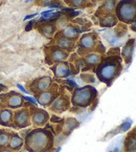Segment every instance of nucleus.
<instances>
[{"instance_id":"f257e3e1","label":"nucleus","mask_w":136,"mask_h":152,"mask_svg":"<svg viewBox=\"0 0 136 152\" xmlns=\"http://www.w3.org/2000/svg\"><path fill=\"white\" fill-rule=\"evenodd\" d=\"M121 72L123 59L121 55H107V57H103L100 64L94 69L98 80L105 83L107 86H111L112 83L121 76Z\"/></svg>"},{"instance_id":"f03ea898","label":"nucleus","mask_w":136,"mask_h":152,"mask_svg":"<svg viewBox=\"0 0 136 152\" xmlns=\"http://www.w3.org/2000/svg\"><path fill=\"white\" fill-rule=\"evenodd\" d=\"M24 150L26 152H42L55 147V135L49 128L37 127L31 129L24 137Z\"/></svg>"},{"instance_id":"7ed1b4c3","label":"nucleus","mask_w":136,"mask_h":152,"mask_svg":"<svg viewBox=\"0 0 136 152\" xmlns=\"http://www.w3.org/2000/svg\"><path fill=\"white\" fill-rule=\"evenodd\" d=\"M97 94V89L89 84L83 87H78L72 91L70 103L73 107L87 108L96 101Z\"/></svg>"},{"instance_id":"20e7f679","label":"nucleus","mask_w":136,"mask_h":152,"mask_svg":"<svg viewBox=\"0 0 136 152\" xmlns=\"http://www.w3.org/2000/svg\"><path fill=\"white\" fill-rule=\"evenodd\" d=\"M76 47H78V54L80 56H85L89 53H98L103 55L106 50L102 42L98 40V36L96 33L83 34L79 38Z\"/></svg>"},{"instance_id":"39448f33","label":"nucleus","mask_w":136,"mask_h":152,"mask_svg":"<svg viewBox=\"0 0 136 152\" xmlns=\"http://www.w3.org/2000/svg\"><path fill=\"white\" fill-rule=\"evenodd\" d=\"M114 14L118 21L124 24H131L136 19V3L133 0H119Z\"/></svg>"},{"instance_id":"423d86ee","label":"nucleus","mask_w":136,"mask_h":152,"mask_svg":"<svg viewBox=\"0 0 136 152\" xmlns=\"http://www.w3.org/2000/svg\"><path fill=\"white\" fill-rule=\"evenodd\" d=\"M45 52V62L48 65H54L56 63L66 61L69 58V53L59 47L58 45H47L44 48Z\"/></svg>"},{"instance_id":"0eeeda50","label":"nucleus","mask_w":136,"mask_h":152,"mask_svg":"<svg viewBox=\"0 0 136 152\" xmlns=\"http://www.w3.org/2000/svg\"><path fill=\"white\" fill-rule=\"evenodd\" d=\"M0 101H1V106L5 108H9L12 110L20 109L24 107L25 99L24 96L17 91H9L7 94H0Z\"/></svg>"},{"instance_id":"6e6552de","label":"nucleus","mask_w":136,"mask_h":152,"mask_svg":"<svg viewBox=\"0 0 136 152\" xmlns=\"http://www.w3.org/2000/svg\"><path fill=\"white\" fill-rule=\"evenodd\" d=\"M50 69L57 79H67L79 74L80 72L71 62H67V61H62V62L52 65Z\"/></svg>"},{"instance_id":"1a4fd4ad","label":"nucleus","mask_w":136,"mask_h":152,"mask_svg":"<svg viewBox=\"0 0 136 152\" xmlns=\"http://www.w3.org/2000/svg\"><path fill=\"white\" fill-rule=\"evenodd\" d=\"M31 125V121L29 108L22 107L20 109L14 111L12 127L15 128V129H25V128H28Z\"/></svg>"},{"instance_id":"9d476101","label":"nucleus","mask_w":136,"mask_h":152,"mask_svg":"<svg viewBox=\"0 0 136 152\" xmlns=\"http://www.w3.org/2000/svg\"><path fill=\"white\" fill-rule=\"evenodd\" d=\"M59 85L56 83H52V85L50 86V88H48L47 90L39 94H35V99L37 100L38 104H40L43 107H49L52 105V103L54 102V100L59 96Z\"/></svg>"},{"instance_id":"9b49d317","label":"nucleus","mask_w":136,"mask_h":152,"mask_svg":"<svg viewBox=\"0 0 136 152\" xmlns=\"http://www.w3.org/2000/svg\"><path fill=\"white\" fill-rule=\"evenodd\" d=\"M52 85V79L49 76H43L40 78H37L28 83V90L33 94H37L39 92H42L50 88Z\"/></svg>"},{"instance_id":"f8f14e48","label":"nucleus","mask_w":136,"mask_h":152,"mask_svg":"<svg viewBox=\"0 0 136 152\" xmlns=\"http://www.w3.org/2000/svg\"><path fill=\"white\" fill-rule=\"evenodd\" d=\"M29 112H31V125L35 127H43V126L47 125L49 119H50L48 112L41 108L31 107L29 108Z\"/></svg>"},{"instance_id":"ddd939ff","label":"nucleus","mask_w":136,"mask_h":152,"mask_svg":"<svg viewBox=\"0 0 136 152\" xmlns=\"http://www.w3.org/2000/svg\"><path fill=\"white\" fill-rule=\"evenodd\" d=\"M70 105H71V103H70V96L66 94H60L54 100L52 105L49 106V109L52 110V112H55V113L61 114L69 109Z\"/></svg>"},{"instance_id":"4468645a","label":"nucleus","mask_w":136,"mask_h":152,"mask_svg":"<svg viewBox=\"0 0 136 152\" xmlns=\"http://www.w3.org/2000/svg\"><path fill=\"white\" fill-rule=\"evenodd\" d=\"M103 59V55L98 54V53H89V54L83 56L82 60L84 63V69L85 70H89V69H95V67L100 64V62Z\"/></svg>"},{"instance_id":"2eb2a0df","label":"nucleus","mask_w":136,"mask_h":152,"mask_svg":"<svg viewBox=\"0 0 136 152\" xmlns=\"http://www.w3.org/2000/svg\"><path fill=\"white\" fill-rule=\"evenodd\" d=\"M82 31H83L82 29H81L80 27L76 26V25L68 24L65 27H63L60 31H58V34L61 35V36L65 37V38L69 39V40H72L76 42V41L80 38V35Z\"/></svg>"},{"instance_id":"dca6fc26","label":"nucleus","mask_w":136,"mask_h":152,"mask_svg":"<svg viewBox=\"0 0 136 152\" xmlns=\"http://www.w3.org/2000/svg\"><path fill=\"white\" fill-rule=\"evenodd\" d=\"M117 2L118 0H104V2L100 5L97 11L95 12V16L97 18H100V16L107 15V14H113Z\"/></svg>"},{"instance_id":"f3484780","label":"nucleus","mask_w":136,"mask_h":152,"mask_svg":"<svg viewBox=\"0 0 136 152\" xmlns=\"http://www.w3.org/2000/svg\"><path fill=\"white\" fill-rule=\"evenodd\" d=\"M135 39H130L128 40V42L124 45L123 49L121 52V57L123 59V61H125L126 64L129 65L132 61L133 58V52H134V47H135Z\"/></svg>"},{"instance_id":"a211bd4d","label":"nucleus","mask_w":136,"mask_h":152,"mask_svg":"<svg viewBox=\"0 0 136 152\" xmlns=\"http://www.w3.org/2000/svg\"><path fill=\"white\" fill-rule=\"evenodd\" d=\"M38 31L46 38H52L58 28V25L55 22H41L37 25Z\"/></svg>"},{"instance_id":"6ab92c4d","label":"nucleus","mask_w":136,"mask_h":152,"mask_svg":"<svg viewBox=\"0 0 136 152\" xmlns=\"http://www.w3.org/2000/svg\"><path fill=\"white\" fill-rule=\"evenodd\" d=\"M55 42H56V45H58L59 47H61V48H63L64 50L68 52L69 54L71 52H73L74 48H76V43H74V41L65 38V37L59 35L58 33L55 35Z\"/></svg>"},{"instance_id":"aec40b11","label":"nucleus","mask_w":136,"mask_h":152,"mask_svg":"<svg viewBox=\"0 0 136 152\" xmlns=\"http://www.w3.org/2000/svg\"><path fill=\"white\" fill-rule=\"evenodd\" d=\"M80 126V122L78 121L74 118H67V119H64L62 123V133L64 134L65 137H68L74 129Z\"/></svg>"},{"instance_id":"412c9836","label":"nucleus","mask_w":136,"mask_h":152,"mask_svg":"<svg viewBox=\"0 0 136 152\" xmlns=\"http://www.w3.org/2000/svg\"><path fill=\"white\" fill-rule=\"evenodd\" d=\"M23 146H24V139L19 133L12 132L7 147L13 150V151H20L23 148Z\"/></svg>"},{"instance_id":"4be33fe9","label":"nucleus","mask_w":136,"mask_h":152,"mask_svg":"<svg viewBox=\"0 0 136 152\" xmlns=\"http://www.w3.org/2000/svg\"><path fill=\"white\" fill-rule=\"evenodd\" d=\"M98 24L102 27L111 28V27L116 26V24H118V19L114 13L107 14V15L100 16V18H98Z\"/></svg>"},{"instance_id":"5701e85b","label":"nucleus","mask_w":136,"mask_h":152,"mask_svg":"<svg viewBox=\"0 0 136 152\" xmlns=\"http://www.w3.org/2000/svg\"><path fill=\"white\" fill-rule=\"evenodd\" d=\"M14 111L9 108H0V125L3 127H12Z\"/></svg>"},{"instance_id":"b1692460","label":"nucleus","mask_w":136,"mask_h":152,"mask_svg":"<svg viewBox=\"0 0 136 152\" xmlns=\"http://www.w3.org/2000/svg\"><path fill=\"white\" fill-rule=\"evenodd\" d=\"M124 150L125 152H136V137L128 133L124 143Z\"/></svg>"},{"instance_id":"393cba45","label":"nucleus","mask_w":136,"mask_h":152,"mask_svg":"<svg viewBox=\"0 0 136 152\" xmlns=\"http://www.w3.org/2000/svg\"><path fill=\"white\" fill-rule=\"evenodd\" d=\"M12 132L7 129H0V148L7 147Z\"/></svg>"},{"instance_id":"a878e982","label":"nucleus","mask_w":136,"mask_h":152,"mask_svg":"<svg viewBox=\"0 0 136 152\" xmlns=\"http://www.w3.org/2000/svg\"><path fill=\"white\" fill-rule=\"evenodd\" d=\"M69 5L72 9H85L89 5V0H72Z\"/></svg>"},{"instance_id":"bb28decb","label":"nucleus","mask_w":136,"mask_h":152,"mask_svg":"<svg viewBox=\"0 0 136 152\" xmlns=\"http://www.w3.org/2000/svg\"><path fill=\"white\" fill-rule=\"evenodd\" d=\"M60 0H37V4L40 7H50L55 3H59Z\"/></svg>"},{"instance_id":"cd10ccee","label":"nucleus","mask_w":136,"mask_h":152,"mask_svg":"<svg viewBox=\"0 0 136 152\" xmlns=\"http://www.w3.org/2000/svg\"><path fill=\"white\" fill-rule=\"evenodd\" d=\"M81 78H82L83 81H85L86 83H93L94 81H95V79L93 78V76L90 74H82V76H81Z\"/></svg>"},{"instance_id":"c85d7f7f","label":"nucleus","mask_w":136,"mask_h":152,"mask_svg":"<svg viewBox=\"0 0 136 152\" xmlns=\"http://www.w3.org/2000/svg\"><path fill=\"white\" fill-rule=\"evenodd\" d=\"M36 23H37L36 20H31V21H29V22L27 23L26 25H25V31H31V29L33 27V25L36 24Z\"/></svg>"},{"instance_id":"c756f323","label":"nucleus","mask_w":136,"mask_h":152,"mask_svg":"<svg viewBox=\"0 0 136 152\" xmlns=\"http://www.w3.org/2000/svg\"><path fill=\"white\" fill-rule=\"evenodd\" d=\"M24 99H25V101H28L29 104H33V105H35V106L38 105V102H37V100L35 98H31V96H24Z\"/></svg>"},{"instance_id":"7c9ffc66","label":"nucleus","mask_w":136,"mask_h":152,"mask_svg":"<svg viewBox=\"0 0 136 152\" xmlns=\"http://www.w3.org/2000/svg\"><path fill=\"white\" fill-rule=\"evenodd\" d=\"M38 16V13H33V14H31V15H26L23 18V21H27V20H31L33 18H35V17H37Z\"/></svg>"},{"instance_id":"2f4dec72","label":"nucleus","mask_w":136,"mask_h":152,"mask_svg":"<svg viewBox=\"0 0 136 152\" xmlns=\"http://www.w3.org/2000/svg\"><path fill=\"white\" fill-rule=\"evenodd\" d=\"M0 152H15V151L9 149V147H3V148H0Z\"/></svg>"},{"instance_id":"473e14b6","label":"nucleus","mask_w":136,"mask_h":152,"mask_svg":"<svg viewBox=\"0 0 136 152\" xmlns=\"http://www.w3.org/2000/svg\"><path fill=\"white\" fill-rule=\"evenodd\" d=\"M17 87H18L19 89H20L21 91L23 92V94H27V92H28V91H27L26 89H25L24 87H23V85H21V84H17Z\"/></svg>"},{"instance_id":"72a5a7b5","label":"nucleus","mask_w":136,"mask_h":152,"mask_svg":"<svg viewBox=\"0 0 136 152\" xmlns=\"http://www.w3.org/2000/svg\"><path fill=\"white\" fill-rule=\"evenodd\" d=\"M130 28H131L133 31H136V19L131 23V26H130Z\"/></svg>"},{"instance_id":"f704fd0d","label":"nucleus","mask_w":136,"mask_h":152,"mask_svg":"<svg viewBox=\"0 0 136 152\" xmlns=\"http://www.w3.org/2000/svg\"><path fill=\"white\" fill-rule=\"evenodd\" d=\"M130 134H132V135H134V137H136V127L133 128V129L131 130V131L129 132Z\"/></svg>"},{"instance_id":"c9c22d12","label":"nucleus","mask_w":136,"mask_h":152,"mask_svg":"<svg viewBox=\"0 0 136 152\" xmlns=\"http://www.w3.org/2000/svg\"><path fill=\"white\" fill-rule=\"evenodd\" d=\"M55 151V147L52 149H49V150H45V151H42V152H54Z\"/></svg>"},{"instance_id":"e433bc0d","label":"nucleus","mask_w":136,"mask_h":152,"mask_svg":"<svg viewBox=\"0 0 136 152\" xmlns=\"http://www.w3.org/2000/svg\"><path fill=\"white\" fill-rule=\"evenodd\" d=\"M63 1H64L65 3H67V4H69V3L71 2L72 0H63Z\"/></svg>"},{"instance_id":"4c0bfd02","label":"nucleus","mask_w":136,"mask_h":152,"mask_svg":"<svg viewBox=\"0 0 136 152\" xmlns=\"http://www.w3.org/2000/svg\"><path fill=\"white\" fill-rule=\"evenodd\" d=\"M60 151H61V147H58V148H57L56 150H55L54 152H60Z\"/></svg>"},{"instance_id":"58836bf2","label":"nucleus","mask_w":136,"mask_h":152,"mask_svg":"<svg viewBox=\"0 0 136 152\" xmlns=\"http://www.w3.org/2000/svg\"><path fill=\"white\" fill-rule=\"evenodd\" d=\"M31 1H33V0H24L25 3H28V2H31Z\"/></svg>"},{"instance_id":"ea45409f","label":"nucleus","mask_w":136,"mask_h":152,"mask_svg":"<svg viewBox=\"0 0 136 152\" xmlns=\"http://www.w3.org/2000/svg\"><path fill=\"white\" fill-rule=\"evenodd\" d=\"M133 1H135V3H136V0H133Z\"/></svg>"},{"instance_id":"a19ab883","label":"nucleus","mask_w":136,"mask_h":152,"mask_svg":"<svg viewBox=\"0 0 136 152\" xmlns=\"http://www.w3.org/2000/svg\"><path fill=\"white\" fill-rule=\"evenodd\" d=\"M0 91H2V90H1V89H0Z\"/></svg>"},{"instance_id":"79ce46f5","label":"nucleus","mask_w":136,"mask_h":152,"mask_svg":"<svg viewBox=\"0 0 136 152\" xmlns=\"http://www.w3.org/2000/svg\"><path fill=\"white\" fill-rule=\"evenodd\" d=\"M17 152H18V151H17Z\"/></svg>"}]
</instances>
